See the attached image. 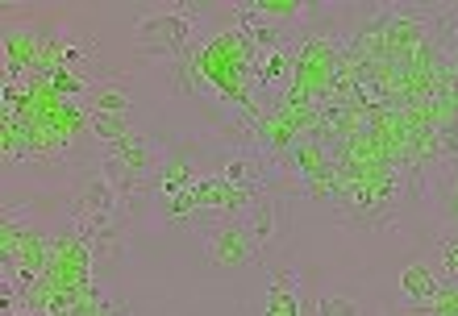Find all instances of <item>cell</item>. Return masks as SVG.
Returning <instances> with one entry per match:
<instances>
[{
    "label": "cell",
    "instance_id": "1",
    "mask_svg": "<svg viewBox=\"0 0 458 316\" xmlns=\"http://www.w3.org/2000/svg\"><path fill=\"white\" fill-rule=\"evenodd\" d=\"M208 4H163V9H150L133 21V42L142 50V59L155 62H183L200 42H205L217 21L208 17Z\"/></svg>",
    "mask_w": 458,
    "mask_h": 316
},
{
    "label": "cell",
    "instance_id": "2",
    "mask_svg": "<svg viewBox=\"0 0 458 316\" xmlns=\"http://www.w3.org/2000/svg\"><path fill=\"white\" fill-rule=\"evenodd\" d=\"M200 242H205V258L213 270H225V275H238V270L263 262L259 258V245H254L250 229L242 217H225V220H208L200 229Z\"/></svg>",
    "mask_w": 458,
    "mask_h": 316
},
{
    "label": "cell",
    "instance_id": "3",
    "mask_svg": "<svg viewBox=\"0 0 458 316\" xmlns=\"http://www.w3.org/2000/svg\"><path fill=\"white\" fill-rule=\"evenodd\" d=\"M242 220H246V229H250L254 245H259V258H271L279 250V245L288 242V217H284V195H271L263 192L259 200H254L246 212H242Z\"/></svg>",
    "mask_w": 458,
    "mask_h": 316
},
{
    "label": "cell",
    "instance_id": "4",
    "mask_svg": "<svg viewBox=\"0 0 458 316\" xmlns=\"http://www.w3.org/2000/svg\"><path fill=\"white\" fill-rule=\"evenodd\" d=\"M84 109L92 117H133V96L121 79H92V92L84 96Z\"/></svg>",
    "mask_w": 458,
    "mask_h": 316
},
{
    "label": "cell",
    "instance_id": "5",
    "mask_svg": "<svg viewBox=\"0 0 458 316\" xmlns=\"http://www.w3.org/2000/svg\"><path fill=\"white\" fill-rule=\"evenodd\" d=\"M442 287V275L429 262H409L400 270V304H425Z\"/></svg>",
    "mask_w": 458,
    "mask_h": 316
},
{
    "label": "cell",
    "instance_id": "6",
    "mask_svg": "<svg viewBox=\"0 0 458 316\" xmlns=\"http://www.w3.org/2000/svg\"><path fill=\"white\" fill-rule=\"evenodd\" d=\"M396 316H458V279H442L425 304H400Z\"/></svg>",
    "mask_w": 458,
    "mask_h": 316
},
{
    "label": "cell",
    "instance_id": "7",
    "mask_svg": "<svg viewBox=\"0 0 458 316\" xmlns=\"http://www.w3.org/2000/svg\"><path fill=\"white\" fill-rule=\"evenodd\" d=\"M437 275L442 279H458V229L437 237Z\"/></svg>",
    "mask_w": 458,
    "mask_h": 316
},
{
    "label": "cell",
    "instance_id": "8",
    "mask_svg": "<svg viewBox=\"0 0 458 316\" xmlns=\"http://www.w3.org/2000/svg\"><path fill=\"white\" fill-rule=\"evenodd\" d=\"M313 316H362V308L350 295H321L313 304Z\"/></svg>",
    "mask_w": 458,
    "mask_h": 316
}]
</instances>
